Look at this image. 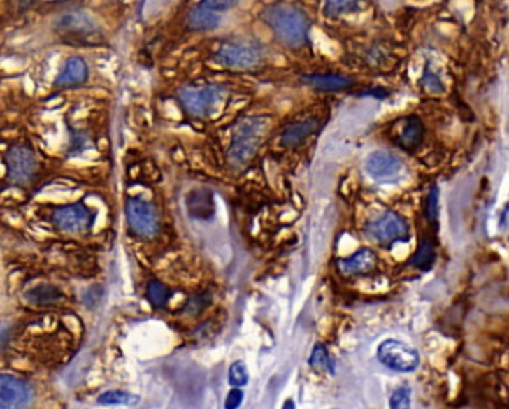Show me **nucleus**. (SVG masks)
<instances>
[{
	"label": "nucleus",
	"instance_id": "obj_29",
	"mask_svg": "<svg viewBox=\"0 0 509 409\" xmlns=\"http://www.w3.org/2000/svg\"><path fill=\"white\" fill-rule=\"evenodd\" d=\"M424 87L427 88L429 92H431V93H442V92H444V87H442V82L439 81L438 76L435 73H431V72H429L424 76Z\"/></svg>",
	"mask_w": 509,
	"mask_h": 409
},
{
	"label": "nucleus",
	"instance_id": "obj_10",
	"mask_svg": "<svg viewBox=\"0 0 509 409\" xmlns=\"http://www.w3.org/2000/svg\"><path fill=\"white\" fill-rule=\"evenodd\" d=\"M366 172L376 182L390 184L402 178L405 172L403 160L392 152H373L366 160Z\"/></svg>",
	"mask_w": 509,
	"mask_h": 409
},
{
	"label": "nucleus",
	"instance_id": "obj_13",
	"mask_svg": "<svg viewBox=\"0 0 509 409\" xmlns=\"http://www.w3.org/2000/svg\"><path fill=\"white\" fill-rule=\"evenodd\" d=\"M376 263H378V259H376L375 252L369 248H361L354 252L352 256L340 259L338 261V268L345 275H363L372 272L376 268Z\"/></svg>",
	"mask_w": 509,
	"mask_h": 409
},
{
	"label": "nucleus",
	"instance_id": "obj_19",
	"mask_svg": "<svg viewBox=\"0 0 509 409\" xmlns=\"http://www.w3.org/2000/svg\"><path fill=\"white\" fill-rule=\"evenodd\" d=\"M435 257H436V254H435L433 244H431L429 239H424V241L420 242V247H418L417 252L413 256V259L409 260V264H411V266H414V268L426 271V269H429L431 266V264H433Z\"/></svg>",
	"mask_w": 509,
	"mask_h": 409
},
{
	"label": "nucleus",
	"instance_id": "obj_8",
	"mask_svg": "<svg viewBox=\"0 0 509 409\" xmlns=\"http://www.w3.org/2000/svg\"><path fill=\"white\" fill-rule=\"evenodd\" d=\"M33 387L15 375L0 373V409H29L33 403Z\"/></svg>",
	"mask_w": 509,
	"mask_h": 409
},
{
	"label": "nucleus",
	"instance_id": "obj_32",
	"mask_svg": "<svg viewBox=\"0 0 509 409\" xmlns=\"http://www.w3.org/2000/svg\"><path fill=\"white\" fill-rule=\"evenodd\" d=\"M281 409H296V405H294V402L292 401V399H289V401H287L284 405H282V408Z\"/></svg>",
	"mask_w": 509,
	"mask_h": 409
},
{
	"label": "nucleus",
	"instance_id": "obj_5",
	"mask_svg": "<svg viewBox=\"0 0 509 409\" xmlns=\"http://www.w3.org/2000/svg\"><path fill=\"white\" fill-rule=\"evenodd\" d=\"M376 356L385 368L396 372H413L420 363L418 352L413 347L394 339L384 340Z\"/></svg>",
	"mask_w": 509,
	"mask_h": 409
},
{
	"label": "nucleus",
	"instance_id": "obj_23",
	"mask_svg": "<svg viewBox=\"0 0 509 409\" xmlns=\"http://www.w3.org/2000/svg\"><path fill=\"white\" fill-rule=\"evenodd\" d=\"M27 297L33 303L48 305L57 301L60 297V293L57 289H54L52 285H38L36 289L30 290Z\"/></svg>",
	"mask_w": 509,
	"mask_h": 409
},
{
	"label": "nucleus",
	"instance_id": "obj_2",
	"mask_svg": "<svg viewBox=\"0 0 509 409\" xmlns=\"http://www.w3.org/2000/svg\"><path fill=\"white\" fill-rule=\"evenodd\" d=\"M266 20L287 45L299 47L305 42L309 24L302 10L290 5L273 6L266 13Z\"/></svg>",
	"mask_w": 509,
	"mask_h": 409
},
{
	"label": "nucleus",
	"instance_id": "obj_1",
	"mask_svg": "<svg viewBox=\"0 0 509 409\" xmlns=\"http://www.w3.org/2000/svg\"><path fill=\"white\" fill-rule=\"evenodd\" d=\"M269 120L264 117H250L241 121L234 131V138L229 148V160L234 164H243L248 162L266 135Z\"/></svg>",
	"mask_w": 509,
	"mask_h": 409
},
{
	"label": "nucleus",
	"instance_id": "obj_21",
	"mask_svg": "<svg viewBox=\"0 0 509 409\" xmlns=\"http://www.w3.org/2000/svg\"><path fill=\"white\" fill-rule=\"evenodd\" d=\"M309 364L315 369H324L330 373H335V363L329 356V352L323 344H317L313 350V354L309 357Z\"/></svg>",
	"mask_w": 509,
	"mask_h": 409
},
{
	"label": "nucleus",
	"instance_id": "obj_24",
	"mask_svg": "<svg viewBox=\"0 0 509 409\" xmlns=\"http://www.w3.org/2000/svg\"><path fill=\"white\" fill-rule=\"evenodd\" d=\"M229 384L231 387H243L248 384V369L243 361H235L229 369Z\"/></svg>",
	"mask_w": 509,
	"mask_h": 409
},
{
	"label": "nucleus",
	"instance_id": "obj_25",
	"mask_svg": "<svg viewBox=\"0 0 509 409\" xmlns=\"http://www.w3.org/2000/svg\"><path fill=\"white\" fill-rule=\"evenodd\" d=\"M360 3V0H326V8L330 15H342L351 13Z\"/></svg>",
	"mask_w": 509,
	"mask_h": 409
},
{
	"label": "nucleus",
	"instance_id": "obj_17",
	"mask_svg": "<svg viewBox=\"0 0 509 409\" xmlns=\"http://www.w3.org/2000/svg\"><path fill=\"white\" fill-rule=\"evenodd\" d=\"M317 129V121L306 120L301 123H294L284 130L281 141L285 147H296L302 143L308 136H311Z\"/></svg>",
	"mask_w": 509,
	"mask_h": 409
},
{
	"label": "nucleus",
	"instance_id": "obj_14",
	"mask_svg": "<svg viewBox=\"0 0 509 409\" xmlns=\"http://www.w3.org/2000/svg\"><path fill=\"white\" fill-rule=\"evenodd\" d=\"M88 76L87 63L81 57H71L63 64V68L57 76V85L60 87H73L83 84Z\"/></svg>",
	"mask_w": 509,
	"mask_h": 409
},
{
	"label": "nucleus",
	"instance_id": "obj_27",
	"mask_svg": "<svg viewBox=\"0 0 509 409\" xmlns=\"http://www.w3.org/2000/svg\"><path fill=\"white\" fill-rule=\"evenodd\" d=\"M206 8L215 10V13H221V10H229L238 5V0H203Z\"/></svg>",
	"mask_w": 509,
	"mask_h": 409
},
{
	"label": "nucleus",
	"instance_id": "obj_7",
	"mask_svg": "<svg viewBox=\"0 0 509 409\" xmlns=\"http://www.w3.org/2000/svg\"><path fill=\"white\" fill-rule=\"evenodd\" d=\"M52 223L66 234L80 235L92 229L94 214L83 203H72L55 209L52 214Z\"/></svg>",
	"mask_w": 509,
	"mask_h": 409
},
{
	"label": "nucleus",
	"instance_id": "obj_33",
	"mask_svg": "<svg viewBox=\"0 0 509 409\" xmlns=\"http://www.w3.org/2000/svg\"><path fill=\"white\" fill-rule=\"evenodd\" d=\"M20 2H21V5H23V6H24V5L27 6V5H29V2H30V0H20Z\"/></svg>",
	"mask_w": 509,
	"mask_h": 409
},
{
	"label": "nucleus",
	"instance_id": "obj_16",
	"mask_svg": "<svg viewBox=\"0 0 509 409\" xmlns=\"http://www.w3.org/2000/svg\"><path fill=\"white\" fill-rule=\"evenodd\" d=\"M303 81L309 85L320 88V90H326V92L345 90V88H348L352 84V81L350 78H347V76L335 75V73L308 75V76H303Z\"/></svg>",
	"mask_w": 509,
	"mask_h": 409
},
{
	"label": "nucleus",
	"instance_id": "obj_11",
	"mask_svg": "<svg viewBox=\"0 0 509 409\" xmlns=\"http://www.w3.org/2000/svg\"><path fill=\"white\" fill-rule=\"evenodd\" d=\"M215 60L224 68L250 69L260 63L261 51L250 43H227L220 48Z\"/></svg>",
	"mask_w": 509,
	"mask_h": 409
},
{
	"label": "nucleus",
	"instance_id": "obj_26",
	"mask_svg": "<svg viewBox=\"0 0 509 409\" xmlns=\"http://www.w3.org/2000/svg\"><path fill=\"white\" fill-rule=\"evenodd\" d=\"M390 409H411V390L399 387L390 397Z\"/></svg>",
	"mask_w": 509,
	"mask_h": 409
},
{
	"label": "nucleus",
	"instance_id": "obj_22",
	"mask_svg": "<svg viewBox=\"0 0 509 409\" xmlns=\"http://www.w3.org/2000/svg\"><path fill=\"white\" fill-rule=\"evenodd\" d=\"M138 402H139L138 396L120 390L105 392L103 394L99 396V403L102 405H135Z\"/></svg>",
	"mask_w": 509,
	"mask_h": 409
},
{
	"label": "nucleus",
	"instance_id": "obj_30",
	"mask_svg": "<svg viewBox=\"0 0 509 409\" xmlns=\"http://www.w3.org/2000/svg\"><path fill=\"white\" fill-rule=\"evenodd\" d=\"M426 214L429 217L430 221H433L436 214H438V192L436 189H433L429 194L427 199V208H426Z\"/></svg>",
	"mask_w": 509,
	"mask_h": 409
},
{
	"label": "nucleus",
	"instance_id": "obj_31",
	"mask_svg": "<svg viewBox=\"0 0 509 409\" xmlns=\"http://www.w3.org/2000/svg\"><path fill=\"white\" fill-rule=\"evenodd\" d=\"M8 338H9V330H6V329L0 330V348L5 345V342L8 340Z\"/></svg>",
	"mask_w": 509,
	"mask_h": 409
},
{
	"label": "nucleus",
	"instance_id": "obj_15",
	"mask_svg": "<svg viewBox=\"0 0 509 409\" xmlns=\"http://www.w3.org/2000/svg\"><path fill=\"white\" fill-rule=\"evenodd\" d=\"M188 26L193 30H214L221 24V17L215 10L206 8L205 5L196 6L190 14H188Z\"/></svg>",
	"mask_w": 509,
	"mask_h": 409
},
{
	"label": "nucleus",
	"instance_id": "obj_28",
	"mask_svg": "<svg viewBox=\"0 0 509 409\" xmlns=\"http://www.w3.org/2000/svg\"><path fill=\"white\" fill-rule=\"evenodd\" d=\"M242 401H243V393L239 389H236V387H234V389H231L230 393L227 394L224 408L226 409H238L241 406Z\"/></svg>",
	"mask_w": 509,
	"mask_h": 409
},
{
	"label": "nucleus",
	"instance_id": "obj_18",
	"mask_svg": "<svg viewBox=\"0 0 509 409\" xmlns=\"http://www.w3.org/2000/svg\"><path fill=\"white\" fill-rule=\"evenodd\" d=\"M423 138V126L414 117L408 118L401 130V142L408 148L417 147Z\"/></svg>",
	"mask_w": 509,
	"mask_h": 409
},
{
	"label": "nucleus",
	"instance_id": "obj_12",
	"mask_svg": "<svg viewBox=\"0 0 509 409\" xmlns=\"http://www.w3.org/2000/svg\"><path fill=\"white\" fill-rule=\"evenodd\" d=\"M57 30L73 39H90L99 33L96 21L81 10L66 13L57 20Z\"/></svg>",
	"mask_w": 509,
	"mask_h": 409
},
{
	"label": "nucleus",
	"instance_id": "obj_4",
	"mask_svg": "<svg viewBox=\"0 0 509 409\" xmlns=\"http://www.w3.org/2000/svg\"><path fill=\"white\" fill-rule=\"evenodd\" d=\"M126 218L130 230L142 239H152L160 230V218L152 203L141 197L126 202Z\"/></svg>",
	"mask_w": 509,
	"mask_h": 409
},
{
	"label": "nucleus",
	"instance_id": "obj_6",
	"mask_svg": "<svg viewBox=\"0 0 509 409\" xmlns=\"http://www.w3.org/2000/svg\"><path fill=\"white\" fill-rule=\"evenodd\" d=\"M6 171L9 181L15 185H27L38 172L35 152L26 145H15L6 152Z\"/></svg>",
	"mask_w": 509,
	"mask_h": 409
},
{
	"label": "nucleus",
	"instance_id": "obj_20",
	"mask_svg": "<svg viewBox=\"0 0 509 409\" xmlns=\"http://www.w3.org/2000/svg\"><path fill=\"white\" fill-rule=\"evenodd\" d=\"M147 297L156 308H163L169 301L171 290L163 282H160L157 280H152L147 285Z\"/></svg>",
	"mask_w": 509,
	"mask_h": 409
},
{
	"label": "nucleus",
	"instance_id": "obj_9",
	"mask_svg": "<svg viewBox=\"0 0 509 409\" xmlns=\"http://www.w3.org/2000/svg\"><path fill=\"white\" fill-rule=\"evenodd\" d=\"M368 235L381 244L405 242L409 238V229L405 220L396 213L387 211L381 217L372 220L366 226Z\"/></svg>",
	"mask_w": 509,
	"mask_h": 409
},
{
	"label": "nucleus",
	"instance_id": "obj_3",
	"mask_svg": "<svg viewBox=\"0 0 509 409\" xmlns=\"http://www.w3.org/2000/svg\"><path fill=\"white\" fill-rule=\"evenodd\" d=\"M180 99L190 114L197 117H211L224 105L227 90L221 85L187 87L181 90Z\"/></svg>",
	"mask_w": 509,
	"mask_h": 409
}]
</instances>
